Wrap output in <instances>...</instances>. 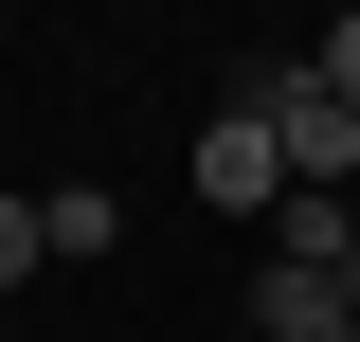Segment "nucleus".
<instances>
[{"mask_svg": "<svg viewBox=\"0 0 360 342\" xmlns=\"http://www.w3.org/2000/svg\"><path fill=\"white\" fill-rule=\"evenodd\" d=\"M180 180H198L217 216H270V198H288V163H270V127H252V90H234L217 127H198V163H180Z\"/></svg>", "mask_w": 360, "mask_h": 342, "instance_id": "f03ea898", "label": "nucleus"}, {"mask_svg": "<svg viewBox=\"0 0 360 342\" xmlns=\"http://www.w3.org/2000/svg\"><path fill=\"white\" fill-rule=\"evenodd\" d=\"M307 72H324V90H342V108H360V0H342V18H324V54H307Z\"/></svg>", "mask_w": 360, "mask_h": 342, "instance_id": "423d86ee", "label": "nucleus"}, {"mask_svg": "<svg viewBox=\"0 0 360 342\" xmlns=\"http://www.w3.org/2000/svg\"><path fill=\"white\" fill-rule=\"evenodd\" d=\"M342 306H360V253H342Z\"/></svg>", "mask_w": 360, "mask_h": 342, "instance_id": "0eeeda50", "label": "nucleus"}, {"mask_svg": "<svg viewBox=\"0 0 360 342\" xmlns=\"http://www.w3.org/2000/svg\"><path fill=\"white\" fill-rule=\"evenodd\" d=\"M37 253H54V216H37V198H0V306L37 289Z\"/></svg>", "mask_w": 360, "mask_h": 342, "instance_id": "39448f33", "label": "nucleus"}, {"mask_svg": "<svg viewBox=\"0 0 360 342\" xmlns=\"http://www.w3.org/2000/svg\"><path fill=\"white\" fill-rule=\"evenodd\" d=\"M252 127H270V163L307 180V198H360V108L307 72V54H270V72H252Z\"/></svg>", "mask_w": 360, "mask_h": 342, "instance_id": "f257e3e1", "label": "nucleus"}, {"mask_svg": "<svg viewBox=\"0 0 360 342\" xmlns=\"http://www.w3.org/2000/svg\"><path fill=\"white\" fill-rule=\"evenodd\" d=\"M37 216H54V253H108V234H127V198H108V180H54Z\"/></svg>", "mask_w": 360, "mask_h": 342, "instance_id": "20e7f679", "label": "nucleus"}, {"mask_svg": "<svg viewBox=\"0 0 360 342\" xmlns=\"http://www.w3.org/2000/svg\"><path fill=\"white\" fill-rule=\"evenodd\" d=\"M252 342H360L342 270H252Z\"/></svg>", "mask_w": 360, "mask_h": 342, "instance_id": "7ed1b4c3", "label": "nucleus"}, {"mask_svg": "<svg viewBox=\"0 0 360 342\" xmlns=\"http://www.w3.org/2000/svg\"><path fill=\"white\" fill-rule=\"evenodd\" d=\"M0 342H18V324H0Z\"/></svg>", "mask_w": 360, "mask_h": 342, "instance_id": "6e6552de", "label": "nucleus"}]
</instances>
